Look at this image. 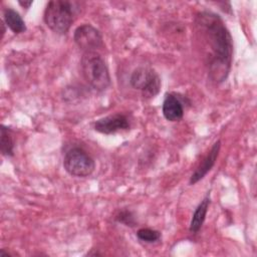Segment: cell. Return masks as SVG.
I'll list each match as a JSON object with an SVG mask.
<instances>
[{
	"label": "cell",
	"mask_w": 257,
	"mask_h": 257,
	"mask_svg": "<svg viewBox=\"0 0 257 257\" xmlns=\"http://www.w3.org/2000/svg\"><path fill=\"white\" fill-rule=\"evenodd\" d=\"M196 36L203 44L210 78L224 81L231 68L233 57L232 36L222 18L210 11L199 12L195 18Z\"/></svg>",
	"instance_id": "cell-1"
},
{
	"label": "cell",
	"mask_w": 257,
	"mask_h": 257,
	"mask_svg": "<svg viewBox=\"0 0 257 257\" xmlns=\"http://www.w3.org/2000/svg\"><path fill=\"white\" fill-rule=\"evenodd\" d=\"M79 12L78 3L68 0L49 1L44 10L43 19L49 29L57 34H65Z\"/></svg>",
	"instance_id": "cell-2"
},
{
	"label": "cell",
	"mask_w": 257,
	"mask_h": 257,
	"mask_svg": "<svg viewBox=\"0 0 257 257\" xmlns=\"http://www.w3.org/2000/svg\"><path fill=\"white\" fill-rule=\"evenodd\" d=\"M80 66L84 80L92 89L103 91L109 86L110 75L107 65L97 51L84 52Z\"/></svg>",
	"instance_id": "cell-3"
},
{
	"label": "cell",
	"mask_w": 257,
	"mask_h": 257,
	"mask_svg": "<svg viewBox=\"0 0 257 257\" xmlns=\"http://www.w3.org/2000/svg\"><path fill=\"white\" fill-rule=\"evenodd\" d=\"M63 167L70 176L85 178L92 174L95 169V163L81 148H72L64 155Z\"/></svg>",
	"instance_id": "cell-4"
},
{
	"label": "cell",
	"mask_w": 257,
	"mask_h": 257,
	"mask_svg": "<svg viewBox=\"0 0 257 257\" xmlns=\"http://www.w3.org/2000/svg\"><path fill=\"white\" fill-rule=\"evenodd\" d=\"M131 85L142 91L144 97L152 98L156 96L161 88V78L159 74L149 66L137 67L130 78Z\"/></svg>",
	"instance_id": "cell-5"
},
{
	"label": "cell",
	"mask_w": 257,
	"mask_h": 257,
	"mask_svg": "<svg viewBox=\"0 0 257 257\" xmlns=\"http://www.w3.org/2000/svg\"><path fill=\"white\" fill-rule=\"evenodd\" d=\"M75 44L84 52L96 51L103 44L102 35L98 29L90 24H82L78 26L73 33Z\"/></svg>",
	"instance_id": "cell-6"
},
{
	"label": "cell",
	"mask_w": 257,
	"mask_h": 257,
	"mask_svg": "<svg viewBox=\"0 0 257 257\" xmlns=\"http://www.w3.org/2000/svg\"><path fill=\"white\" fill-rule=\"evenodd\" d=\"M93 127L100 134L110 135L118 131L127 130L130 127V121L126 115L122 113H113L97 119L94 122Z\"/></svg>",
	"instance_id": "cell-7"
},
{
	"label": "cell",
	"mask_w": 257,
	"mask_h": 257,
	"mask_svg": "<svg viewBox=\"0 0 257 257\" xmlns=\"http://www.w3.org/2000/svg\"><path fill=\"white\" fill-rule=\"evenodd\" d=\"M220 148H221V142L217 141L213 147L211 148L209 154L203 159V161L201 162V164L197 167V169L195 170V172L192 174V176L190 177V181L189 183L191 185H194L196 183H198L199 181H201L207 174L208 172L211 171V169L213 168V166L216 163V160L219 156L220 153Z\"/></svg>",
	"instance_id": "cell-8"
},
{
	"label": "cell",
	"mask_w": 257,
	"mask_h": 257,
	"mask_svg": "<svg viewBox=\"0 0 257 257\" xmlns=\"http://www.w3.org/2000/svg\"><path fill=\"white\" fill-rule=\"evenodd\" d=\"M162 111L165 118L169 121H178L184 115V107L181 100L172 93H166Z\"/></svg>",
	"instance_id": "cell-9"
},
{
	"label": "cell",
	"mask_w": 257,
	"mask_h": 257,
	"mask_svg": "<svg viewBox=\"0 0 257 257\" xmlns=\"http://www.w3.org/2000/svg\"><path fill=\"white\" fill-rule=\"evenodd\" d=\"M209 206H210V197L209 195H207L201 201V203L197 206V208L193 213V216L190 222V227H189V230L191 233H198L199 230L202 228L204 221L206 219Z\"/></svg>",
	"instance_id": "cell-10"
},
{
	"label": "cell",
	"mask_w": 257,
	"mask_h": 257,
	"mask_svg": "<svg viewBox=\"0 0 257 257\" xmlns=\"http://www.w3.org/2000/svg\"><path fill=\"white\" fill-rule=\"evenodd\" d=\"M7 27L14 33L20 34L26 31V24L21 15L12 8L4 10V20Z\"/></svg>",
	"instance_id": "cell-11"
},
{
	"label": "cell",
	"mask_w": 257,
	"mask_h": 257,
	"mask_svg": "<svg viewBox=\"0 0 257 257\" xmlns=\"http://www.w3.org/2000/svg\"><path fill=\"white\" fill-rule=\"evenodd\" d=\"M1 140H0V150L3 156L12 157L14 155V141L10 134L8 127L1 125Z\"/></svg>",
	"instance_id": "cell-12"
},
{
	"label": "cell",
	"mask_w": 257,
	"mask_h": 257,
	"mask_svg": "<svg viewBox=\"0 0 257 257\" xmlns=\"http://www.w3.org/2000/svg\"><path fill=\"white\" fill-rule=\"evenodd\" d=\"M137 237L146 243H153L161 238V233L150 228H141L137 232Z\"/></svg>",
	"instance_id": "cell-13"
},
{
	"label": "cell",
	"mask_w": 257,
	"mask_h": 257,
	"mask_svg": "<svg viewBox=\"0 0 257 257\" xmlns=\"http://www.w3.org/2000/svg\"><path fill=\"white\" fill-rule=\"evenodd\" d=\"M115 221L123 224L124 226H128V227H134L136 225V219L135 216L133 214L132 211L130 210H121L119 211L115 217H114Z\"/></svg>",
	"instance_id": "cell-14"
},
{
	"label": "cell",
	"mask_w": 257,
	"mask_h": 257,
	"mask_svg": "<svg viewBox=\"0 0 257 257\" xmlns=\"http://www.w3.org/2000/svg\"><path fill=\"white\" fill-rule=\"evenodd\" d=\"M19 5L25 9H28L32 5V1H19Z\"/></svg>",
	"instance_id": "cell-15"
}]
</instances>
